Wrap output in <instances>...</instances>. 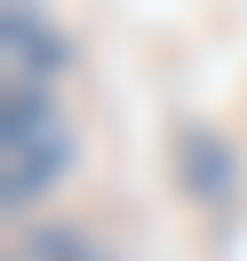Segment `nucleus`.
<instances>
[{
  "instance_id": "obj_1",
  "label": "nucleus",
  "mask_w": 247,
  "mask_h": 261,
  "mask_svg": "<svg viewBox=\"0 0 247 261\" xmlns=\"http://www.w3.org/2000/svg\"><path fill=\"white\" fill-rule=\"evenodd\" d=\"M75 172V135L45 90H8V209H30Z\"/></svg>"
},
{
  "instance_id": "obj_2",
  "label": "nucleus",
  "mask_w": 247,
  "mask_h": 261,
  "mask_svg": "<svg viewBox=\"0 0 247 261\" xmlns=\"http://www.w3.org/2000/svg\"><path fill=\"white\" fill-rule=\"evenodd\" d=\"M172 179L195 209H232L240 194V157H232V142L203 120H180L172 127Z\"/></svg>"
},
{
  "instance_id": "obj_3",
  "label": "nucleus",
  "mask_w": 247,
  "mask_h": 261,
  "mask_svg": "<svg viewBox=\"0 0 247 261\" xmlns=\"http://www.w3.org/2000/svg\"><path fill=\"white\" fill-rule=\"evenodd\" d=\"M8 45H15V60H23V67H38V75H60V67H68V45H60V38H45V30H30L23 15H8Z\"/></svg>"
},
{
  "instance_id": "obj_4",
  "label": "nucleus",
  "mask_w": 247,
  "mask_h": 261,
  "mask_svg": "<svg viewBox=\"0 0 247 261\" xmlns=\"http://www.w3.org/2000/svg\"><path fill=\"white\" fill-rule=\"evenodd\" d=\"M82 261H113V254H105V246H98V239H90V254H82Z\"/></svg>"
}]
</instances>
